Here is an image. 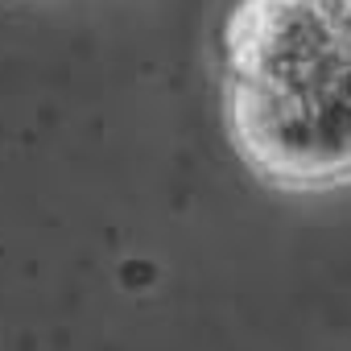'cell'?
<instances>
[{
    "label": "cell",
    "mask_w": 351,
    "mask_h": 351,
    "mask_svg": "<svg viewBox=\"0 0 351 351\" xmlns=\"http://www.w3.org/2000/svg\"><path fill=\"white\" fill-rule=\"evenodd\" d=\"M215 66L228 136L261 182L351 186V0H232Z\"/></svg>",
    "instance_id": "obj_1"
}]
</instances>
